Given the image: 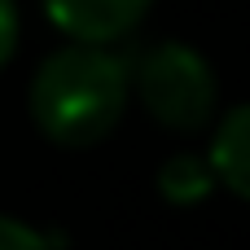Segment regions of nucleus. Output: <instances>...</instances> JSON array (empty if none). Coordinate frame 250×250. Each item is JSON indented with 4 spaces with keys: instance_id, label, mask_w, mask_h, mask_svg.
<instances>
[{
    "instance_id": "nucleus-5",
    "label": "nucleus",
    "mask_w": 250,
    "mask_h": 250,
    "mask_svg": "<svg viewBox=\"0 0 250 250\" xmlns=\"http://www.w3.org/2000/svg\"><path fill=\"white\" fill-rule=\"evenodd\" d=\"M211 185H215V167H211V158L176 154V158H167V163L158 167V193H163L167 202H180V207L202 202V198L211 193Z\"/></svg>"
},
{
    "instance_id": "nucleus-4",
    "label": "nucleus",
    "mask_w": 250,
    "mask_h": 250,
    "mask_svg": "<svg viewBox=\"0 0 250 250\" xmlns=\"http://www.w3.org/2000/svg\"><path fill=\"white\" fill-rule=\"evenodd\" d=\"M211 167L237 198L250 202V105H237L233 114H224L215 145H211Z\"/></svg>"
},
{
    "instance_id": "nucleus-3",
    "label": "nucleus",
    "mask_w": 250,
    "mask_h": 250,
    "mask_svg": "<svg viewBox=\"0 0 250 250\" xmlns=\"http://www.w3.org/2000/svg\"><path fill=\"white\" fill-rule=\"evenodd\" d=\"M44 9H48L53 26L66 31L70 40L114 44L141 22L149 0H44Z\"/></svg>"
},
{
    "instance_id": "nucleus-1",
    "label": "nucleus",
    "mask_w": 250,
    "mask_h": 250,
    "mask_svg": "<svg viewBox=\"0 0 250 250\" xmlns=\"http://www.w3.org/2000/svg\"><path fill=\"white\" fill-rule=\"evenodd\" d=\"M127 92H132L127 62L114 57L105 44L75 40L53 57H44V66L35 70L31 114L48 141L83 149L123 119Z\"/></svg>"
},
{
    "instance_id": "nucleus-7",
    "label": "nucleus",
    "mask_w": 250,
    "mask_h": 250,
    "mask_svg": "<svg viewBox=\"0 0 250 250\" xmlns=\"http://www.w3.org/2000/svg\"><path fill=\"white\" fill-rule=\"evenodd\" d=\"M18 44V13H13V0H0V66L9 62Z\"/></svg>"
},
{
    "instance_id": "nucleus-6",
    "label": "nucleus",
    "mask_w": 250,
    "mask_h": 250,
    "mask_svg": "<svg viewBox=\"0 0 250 250\" xmlns=\"http://www.w3.org/2000/svg\"><path fill=\"white\" fill-rule=\"evenodd\" d=\"M0 250H53V246H48L44 233H35V229L18 224V220L0 215Z\"/></svg>"
},
{
    "instance_id": "nucleus-2",
    "label": "nucleus",
    "mask_w": 250,
    "mask_h": 250,
    "mask_svg": "<svg viewBox=\"0 0 250 250\" xmlns=\"http://www.w3.org/2000/svg\"><path fill=\"white\" fill-rule=\"evenodd\" d=\"M127 79L141 105L171 132H198L215 114V75L189 44H154L136 66H127Z\"/></svg>"
}]
</instances>
